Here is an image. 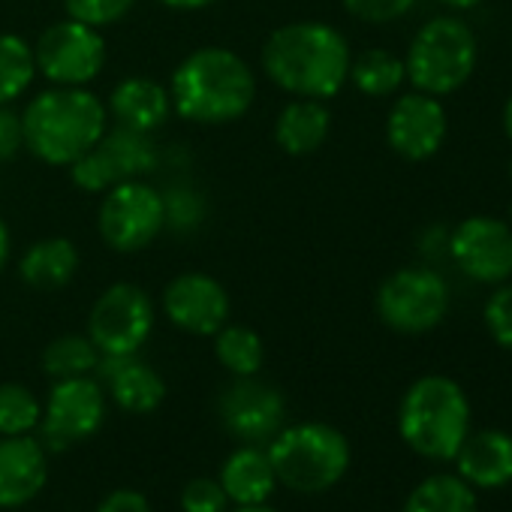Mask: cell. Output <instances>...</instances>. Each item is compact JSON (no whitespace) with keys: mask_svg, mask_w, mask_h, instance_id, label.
<instances>
[{"mask_svg":"<svg viewBox=\"0 0 512 512\" xmlns=\"http://www.w3.org/2000/svg\"><path fill=\"white\" fill-rule=\"evenodd\" d=\"M350 43L347 37L317 19L287 22L275 28L260 52L263 76L290 97L332 100L344 91L350 76Z\"/></svg>","mask_w":512,"mask_h":512,"instance_id":"obj_1","label":"cell"},{"mask_svg":"<svg viewBox=\"0 0 512 512\" xmlns=\"http://www.w3.org/2000/svg\"><path fill=\"white\" fill-rule=\"evenodd\" d=\"M172 115L199 127H223L244 118L256 103L253 67L226 46L187 52L169 76Z\"/></svg>","mask_w":512,"mask_h":512,"instance_id":"obj_2","label":"cell"},{"mask_svg":"<svg viewBox=\"0 0 512 512\" xmlns=\"http://www.w3.org/2000/svg\"><path fill=\"white\" fill-rule=\"evenodd\" d=\"M25 148L46 166L70 169L109 130L106 100L91 88L49 85L22 112Z\"/></svg>","mask_w":512,"mask_h":512,"instance_id":"obj_3","label":"cell"},{"mask_svg":"<svg viewBox=\"0 0 512 512\" xmlns=\"http://www.w3.org/2000/svg\"><path fill=\"white\" fill-rule=\"evenodd\" d=\"M398 431L416 455L452 461L470 434V401L464 389L443 374L419 377L401 398Z\"/></svg>","mask_w":512,"mask_h":512,"instance_id":"obj_4","label":"cell"},{"mask_svg":"<svg viewBox=\"0 0 512 512\" xmlns=\"http://www.w3.org/2000/svg\"><path fill=\"white\" fill-rule=\"evenodd\" d=\"M266 452L278 482L296 494L329 491L350 470V440L329 422L284 425Z\"/></svg>","mask_w":512,"mask_h":512,"instance_id":"obj_5","label":"cell"},{"mask_svg":"<svg viewBox=\"0 0 512 512\" xmlns=\"http://www.w3.org/2000/svg\"><path fill=\"white\" fill-rule=\"evenodd\" d=\"M479 64V40L458 16H437L425 22L404 55L407 82L413 91L449 97L470 82Z\"/></svg>","mask_w":512,"mask_h":512,"instance_id":"obj_6","label":"cell"},{"mask_svg":"<svg viewBox=\"0 0 512 512\" xmlns=\"http://www.w3.org/2000/svg\"><path fill=\"white\" fill-rule=\"evenodd\" d=\"M97 232L112 253H142L166 229L163 193L145 178H130L100 193Z\"/></svg>","mask_w":512,"mask_h":512,"instance_id":"obj_7","label":"cell"},{"mask_svg":"<svg viewBox=\"0 0 512 512\" xmlns=\"http://www.w3.org/2000/svg\"><path fill=\"white\" fill-rule=\"evenodd\" d=\"M449 284L428 266L392 272L374 296L377 320L398 335H425L449 314Z\"/></svg>","mask_w":512,"mask_h":512,"instance_id":"obj_8","label":"cell"},{"mask_svg":"<svg viewBox=\"0 0 512 512\" xmlns=\"http://www.w3.org/2000/svg\"><path fill=\"white\" fill-rule=\"evenodd\" d=\"M157 323L154 299L133 281L109 284L88 311V338L100 356H136Z\"/></svg>","mask_w":512,"mask_h":512,"instance_id":"obj_9","label":"cell"},{"mask_svg":"<svg viewBox=\"0 0 512 512\" xmlns=\"http://www.w3.org/2000/svg\"><path fill=\"white\" fill-rule=\"evenodd\" d=\"M34 61L49 85L91 88L106 70V37L85 22L61 19L37 37Z\"/></svg>","mask_w":512,"mask_h":512,"instance_id":"obj_10","label":"cell"},{"mask_svg":"<svg viewBox=\"0 0 512 512\" xmlns=\"http://www.w3.org/2000/svg\"><path fill=\"white\" fill-rule=\"evenodd\" d=\"M157 163H160V151H157L151 133L127 130V127L115 124L67 172H70V181L79 190L106 193L109 187H115L121 181L145 178L148 172L157 169Z\"/></svg>","mask_w":512,"mask_h":512,"instance_id":"obj_11","label":"cell"},{"mask_svg":"<svg viewBox=\"0 0 512 512\" xmlns=\"http://www.w3.org/2000/svg\"><path fill=\"white\" fill-rule=\"evenodd\" d=\"M106 419V389L103 383L88 377H67L55 380L40 419V434L46 452H64L73 443H82L100 431Z\"/></svg>","mask_w":512,"mask_h":512,"instance_id":"obj_12","label":"cell"},{"mask_svg":"<svg viewBox=\"0 0 512 512\" xmlns=\"http://www.w3.org/2000/svg\"><path fill=\"white\" fill-rule=\"evenodd\" d=\"M446 256L476 284H506L512 278V226L491 214L464 217L446 235Z\"/></svg>","mask_w":512,"mask_h":512,"instance_id":"obj_13","label":"cell"},{"mask_svg":"<svg viewBox=\"0 0 512 512\" xmlns=\"http://www.w3.org/2000/svg\"><path fill=\"white\" fill-rule=\"evenodd\" d=\"M217 416L238 443L263 446L287 425V398L260 374L232 377L217 398Z\"/></svg>","mask_w":512,"mask_h":512,"instance_id":"obj_14","label":"cell"},{"mask_svg":"<svg viewBox=\"0 0 512 512\" xmlns=\"http://www.w3.org/2000/svg\"><path fill=\"white\" fill-rule=\"evenodd\" d=\"M163 317L184 335L211 338L217 335L232 314L226 287L208 272H181L160 293Z\"/></svg>","mask_w":512,"mask_h":512,"instance_id":"obj_15","label":"cell"},{"mask_svg":"<svg viewBox=\"0 0 512 512\" xmlns=\"http://www.w3.org/2000/svg\"><path fill=\"white\" fill-rule=\"evenodd\" d=\"M446 133L449 118L440 97L422 91L401 94L386 115V142L398 157L410 163L431 160L443 148Z\"/></svg>","mask_w":512,"mask_h":512,"instance_id":"obj_16","label":"cell"},{"mask_svg":"<svg viewBox=\"0 0 512 512\" xmlns=\"http://www.w3.org/2000/svg\"><path fill=\"white\" fill-rule=\"evenodd\" d=\"M49 482V455L31 434L0 437V509L28 506Z\"/></svg>","mask_w":512,"mask_h":512,"instance_id":"obj_17","label":"cell"},{"mask_svg":"<svg viewBox=\"0 0 512 512\" xmlns=\"http://www.w3.org/2000/svg\"><path fill=\"white\" fill-rule=\"evenodd\" d=\"M100 383L106 389V398L115 401L124 413L145 416L154 413L166 401V380L151 368L148 362L136 356H100L97 365Z\"/></svg>","mask_w":512,"mask_h":512,"instance_id":"obj_18","label":"cell"},{"mask_svg":"<svg viewBox=\"0 0 512 512\" xmlns=\"http://www.w3.org/2000/svg\"><path fill=\"white\" fill-rule=\"evenodd\" d=\"M106 112L118 127L154 136L172 115L169 88L148 76H127L109 91Z\"/></svg>","mask_w":512,"mask_h":512,"instance_id":"obj_19","label":"cell"},{"mask_svg":"<svg viewBox=\"0 0 512 512\" xmlns=\"http://www.w3.org/2000/svg\"><path fill=\"white\" fill-rule=\"evenodd\" d=\"M452 461L470 488H503L512 482V434L497 428L473 431Z\"/></svg>","mask_w":512,"mask_h":512,"instance_id":"obj_20","label":"cell"},{"mask_svg":"<svg viewBox=\"0 0 512 512\" xmlns=\"http://www.w3.org/2000/svg\"><path fill=\"white\" fill-rule=\"evenodd\" d=\"M82 256L79 247L67 235L37 238L19 260V278L25 287L37 293H58L70 287L79 275Z\"/></svg>","mask_w":512,"mask_h":512,"instance_id":"obj_21","label":"cell"},{"mask_svg":"<svg viewBox=\"0 0 512 512\" xmlns=\"http://www.w3.org/2000/svg\"><path fill=\"white\" fill-rule=\"evenodd\" d=\"M217 482L226 491L229 503L247 506V503H269V497L278 485V476H275V467L263 446L241 443L220 464Z\"/></svg>","mask_w":512,"mask_h":512,"instance_id":"obj_22","label":"cell"},{"mask_svg":"<svg viewBox=\"0 0 512 512\" xmlns=\"http://www.w3.org/2000/svg\"><path fill=\"white\" fill-rule=\"evenodd\" d=\"M332 133V112L326 100L293 97L275 118V142L287 157L317 154Z\"/></svg>","mask_w":512,"mask_h":512,"instance_id":"obj_23","label":"cell"},{"mask_svg":"<svg viewBox=\"0 0 512 512\" xmlns=\"http://www.w3.org/2000/svg\"><path fill=\"white\" fill-rule=\"evenodd\" d=\"M347 82L371 100L395 97L401 91V85L407 82L404 58H398L389 49H365L350 61Z\"/></svg>","mask_w":512,"mask_h":512,"instance_id":"obj_24","label":"cell"},{"mask_svg":"<svg viewBox=\"0 0 512 512\" xmlns=\"http://www.w3.org/2000/svg\"><path fill=\"white\" fill-rule=\"evenodd\" d=\"M211 341H214L217 362L232 377H253V374L263 371L266 344H263V338L256 329L241 326V323H226L217 335H211Z\"/></svg>","mask_w":512,"mask_h":512,"instance_id":"obj_25","label":"cell"},{"mask_svg":"<svg viewBox=\"0 0 512 512\" xmlns=\"http://www.w3.org/2000/svg\"><path fill=\"white\" fill-rule=\"evenodd\" d=\"M37 82L34 43L22 34L4 31L0 34V106H13L22 100Z\"/></svg>","mask_w":512,"mask_h":512,"instance_id":"obj_26","label":"cell"},{"mask_svg":"<svg viewBox=\"0 0 512 512\" xmlns=\"http://www.w3.org/2000/svg\"><path fill=\"white\" fill-rule=\"evenodd\" d=\"M401 512H479L473 488L461 476L437 473L422 479L404 500Z\"/></svg>","mask_w":512,"mask_h":512,"instance_id":"obj_27","label":"cell"},{"mask_svg":"<svg viewBox=\"0 0 512 512\" xmlns=\"http://www.w3.org/2000/svg\"><path fill=\"white\" fill-rule=\"evenodd\" d=\"M43 371L52 380H67V377H88L97 374L100 365V350L94 347V341L88 335L79 332H67L61 338H55L46 350H43Z\"/></svg>","mask_w":512,"mask_h":512,"instance_id":"obj_28","label":"cell"},{"mask_svg":"<svg viewBox=\"0 0 512 512\" xmlns=\"http://www.w3.org/2000/svg\"><path fill=\"white\" fill-rule=\"evenodd\" d=\"M43 404L22 383H0V437H22L40 428Z\"/></svg>","mask_w":512,"mask_h":512,"instance_id":"obj_29","label":"cell"},{"mask_svg":"<svg viewBox=\"0 0 512 512\" xmlns=\"http://www.w3.org/2000/svg\"><path fill=\"white\" fill-rule=\"evenodd\" d=\"M160 193H163V208H166V229L187 235V232H196L205 223L208 205H205V196L193 184L175 181Z\"/></svg>","mask_w":512,"mask_h":512,"instance_id":"obj_30","label":"cell"},{"mask_svg":"<svg viewBox=\"0 0 512 512\" xmlns=\"http://www.w3.org/2000/svg\"><path fill=\"white\" fill-rule=\"evenodd\" d=\"M136 7V0H64L67 19L85 22L97 31L124 22Z\"/></svg>","mask_w":512,"mask_h":512,"instance_id":"obj_31","label":"cell"},{"mask_svg":"<svg viewBox=\"0 0 512 512\" xmlns=\"http://www.w3.org/2000/svg\"><path fill=\"white\" fill-rule=\"evenodd\" d=\"M482 320L491 341L512 353V284H497V290L485 302Z\"/></svg>","mask_w":512,"mask_h":512,"instance_id":"obj_32","label":"cell"},{"mask_svg":"<svg viewBox=\"0 0 512 512\" xmlns=\"http://www.w3.org/2000/svg\"><path fill=\"white\" fill-rule=\"evenodd\" d=\"M341 4L353 19L365 25H389L404 19L416 7V0H341Z\"/></svg>","mask_w":512,"mask_h":512,"instance_id":"obj_33","label":"cell"},{"mask_svg":"<svg viewBox=\"0 0 512 512\" xmlns=\"http://www.w3.org/2000/svg\"><path fill=\"white\" fill-rule=\"evenodd\" d=\"M229 497L217 479L196 476L181 491V512H226Z\"/></svg>","mask_w":512,"mask_h":512,"instance_id":"obj_34","label":"cell"},{"mask_svg":"<svg viewBox=\"0 0 512 512\" xmlns=\"http://www.w3.org/2000/svg\"><path fill=\"white\" fill-rule=\"evenodd\" d=\"M25 151V127L22 112L13 106H0V163L13 160Z\"/></svg>","mask_w":512,"mask_h":512,"instance_id":"obj_35","label":"cell"},{"mask_svg":"<svg viewBox=\"0 0 512 512\" xmlns=\"http://www.w3.org/2000/svg\"><path fill=\"white\" fill-rule=\"evenodd\" d=\"M97 512H154V509H151V503H148V497L142 491H136V488H115V491H109L100 500Z\"/></svg>","mask_w":512,"mask_h":512,"instance_id":"obj_36","label":"cell"},{"mask_svg":"<svg viewBox=\"0 0 512 512\" xmlns=\"http://www.w3.org/2000/svg\"><path fill=\"white\" fill-rule=\"evenodd\" d=\"M163 10H172V13H199V10H208L214 7L217 0H154Z\"/></svg>","mask_w":512,"mask_h":512,"instance_id":"obj_37","label":"cell"},{"mask_svg":"<svg viewBox=\"0 0 512 512\" xmlns=\"http://www.w3.org/2000/svg\"><path fill=\"white\" fill-rule=\"evenodd\" d=\"M10 256H13V232L4 214H0V272L10 266Z\"/></svg>","mask_w":512,"mask_h":512,"instance_id":"obj_38","label":"cell"},{"mask_svg":"<svg viewBox=\"0 0 512 512\" xmlns=\"http://www.w3.org/2000/svg\"><path fill=\"white\" fill-rule=\"evenodd\" d=\"M437 4L440 7H446V10H473V7H479L482 4V0H437Z\"/></svg>","mask_w":512,"mask_h":512,"instance_id":"obj_39","label":"cell"},{"mask_svg":"<svg viewBox=\"0 0 512 512\" xmlns=\"http://www.w3.org/2000/svg\"><path fill=\"white\" fill-rule=\"evenodd\" d=\"M503 133H506V139L512 142V94H509V100H506V106H503Z\"/></svg>","mask_w":512,"mask_h":512,"instance_id":"obj_40","label":"cell"},{"mask_svg":"<svg viewBox=\"0 0 512 512\" xmlns=\"http://www.w3.org/2000/svg\"><path fill=\"white\" fill-rule=\"evenodd\" d=\"M232 512H278V509L269 503H247V506H235Z\"/></svg>","mask_w":512,"mask_h":512,"instance_id":"obj_41","label":"cell"},{"mask_svg":"<svg viewBox=\"0 0 512 512\" xmlns=\"http://www.w3.org/2000/svg\"><path fill=\"white\" fill-rule=\"evenodd\" d=\"M509 217H512V205H509Z\"/></svg>","mask_w":512,"mask_h":512,"instance_id":"obj_42","label":"cell"}]
</instances>
